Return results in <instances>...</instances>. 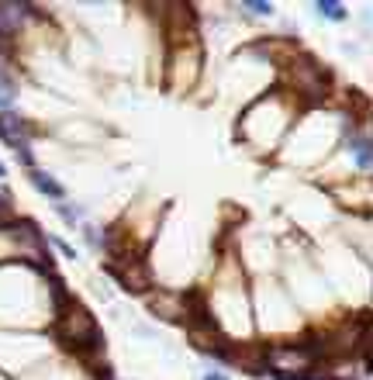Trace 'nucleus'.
I'll return each instance as SVG.
<instances>
[{
	"mask_svg": "<svg viewBox=\"0 0 373 380\" xmlns=\"http://www.w3.org/2000/svg\"><path fill=\"white\" fill-rule=\"evenodd\" d=\"M56 335H59L70 349H77V353L97 349V346L104 342V339H100V328H97V322H93V315L84 308V304H70V308L59 315Z\"/></svg>",
	"mask_w": 373,
	"mask_h": 380,
	"instance_id": "obj_1",
	"label": "nucleus"
},
{
	"mask_svg": "<svg viewBox=\"0 0 373 380\" xmlns=\"http://www.w3.org/2000/svg\"><path fill=\"white\" fill-rule=\"evenodd\" d=\"M315 356H318V349L315 346H270L267 353H263V360L267 363H273L277 370H304V367H311L315 363Z\"/></svg>",
	"mask_w": 373,
	"mask_h": 380,
	"instance_id": "obj_2",
	"label": "nucleus"
},
{
	"mask_svg": "<svg viewBox=\"0 0 373 380\" xmlns=\"http://www.w3.org/2000/svg\"><path fill=\"white\" fill-rule=\"evenodd\" d=\"M0 138H3L17 156H21V163L31 166V152H28V125H24V118L3 111V114H0Z\"/></svg>",
	"mask_w": 373,
	"mask_h": 380,
	"instance_id": "obj_3",
	"label": "nucleus"
},
{
	"mask_svg": "<svg viewBox=\"0 0 373 380\" xmlns=\"http://www.w3.org/2000/svg\"><path fill=\"white\" fill-rule=\"evenodd\" d=\"M149 304H152V311H156L159 318H166V322H180V318H186V301H184V297H173V294H156Z\"/></svg>",
	"mask_w": 373,
	"mask_h": 380,
	"instance_id": "obj_4",
	"label": "nucleus"
},
{
	"mask_svg": "<svg viewBox=\"0 0 373 380\" xmlns=\"http://www.w3.org/2000/svg\"><path fill=\"white\" fill-rule=\"evenodd\" d=\"M294 84L304 90L308 97H325V87H322V73L315 70V63H304L294 70Z\"/></svg>",
	"mask_w": 373,
	"mask_h": 380,
	"instance_id": "obj_5",
	"label": "nucleus"
},
{
	"mask_svg": "<svg viewBox=\"0 0 373 380\" xmlns=\"http://www.w3.org/2000/svg\"><path fill=\"white\" fill-rule=\"evenodd\" d=\"M111 274L121 280V284L128 287V290H145L149 287V274H145V267L142 263H128V267H111Z\"/></svg>",
	"mask_w": 373,
	"mask_h": 380,
	"instance_id": "obj_6",
	"label": "nucleus"
},
{
	"mask_svg": "<svg viewBox=\"0 0 373 380\" xmlns=\"http://www.w3.org/2000/svg\"><path fill=\"white\" fill-rule=\"evenodd\" d=\"M21 17H24V3L0 0V35H10V31H17Z\"/></svg>",
	"mask_w": 373,
	"mask_h": 380,
	"instance_id": "obj_7",
	"label": "nucleus"
},
{
	"mask_svg": "<svg viewBox=\"0 0 373 380\" xmlns=\"http://www.w3.org/2000/svg\"><path fill=\"white\" fill-rule=\"evenodd\" d=\"M31 184H35L38 190H45L49 197H63V187H59L56 180H49L45 173H31Z\"/></svg>",
	"mask_w": 373,
	"mask_h": 380,
	"instance_id": "obj_8",
	"label": "nucleus"
},
{
	"mask_svg": "<svg viewBox=\"0 0 373 380\" xmlns=\"http://www.w3.org/2000/svg\"><path fill=\"white\" fill-rule=\"evenodd\" d=\"M315 7H318V10L325 14V17H332V21H342V17H346V10H342V3H335V0H318Z\"/></svg>",
	"mask_w": 373,
	"mask_h": 380,
	"instance_id": "obj_9",
	"label": "nucleus"
},
{
	"mask_svg": "<svg viewBox=\"0 0 373 380\" xmlns=\"http://www.w3.org/2000/svg\"><path fill=\"white\" fill-rule=\"evenodd\" d=\"M14 94H17V87H14V80L0 73V107H7V104L14 100Z\"/></svg>",
	"mask_w": 373,
	"mask_h": 380,
	"instance_id": "obj_10",
	"label": "nucleus"
},
{
	"mask_svg": "<svg viewBox=\"0 0 373 380\" xmlns=\"http://www.w3.org/2000/svg\"><path fill=\"white\" fill-rule=\"evenodd\" d=\"M356 159H360V166H363V170L370 166V145H367V142H360V145H356Z\"/></svg>",
	"mask_w": 373,
	"mask_h": 380,
	"instance_id": "obj_11",
	"label": "nucleus"
},
{
	"mask_svg": "<svg viewBox=\"0 0 373 380\" xmlns=\"http://www.w3.org/2000/svg\"><path fill=\"white\" fill-rule=\"evenodd\" d=\"M246 7H249L253 14H270V3H260V0H249Z\"/></svg>",
	"mask_w": 373,
	"mask_h": 380,
	"instance_id": "obj_12",
	"label": "nucleus"
},
{
	"mask_svg": "<svg viewBox=\"0 0 373 380\" xmlns=\"http://www.w3.org/2000/svg\"><path fill=\"white\" fill-rule=\"evenodd\" d=\"M204 380H228V377H225V374H207Z\"/></svg>",
	"mask_w": 373,
	"mask_h": 380,
	"instance_id": "obj_13",
	"label": "nucleus"
},
{
	"mask_svg": "<svg viewBox=\"0 0 373 380\" xmlns=\"http://www.w3.org/2000/svg\"><path fill=\"white\" fill-rule=\"evenodd\" d=\"M0 177H3V166H0Z\"/></svg>",
	"mask_w": 373,
	"mask_h": 380,
	"instance_id": "obj_14",
	"label": "nucleus"
}]
</instances>
